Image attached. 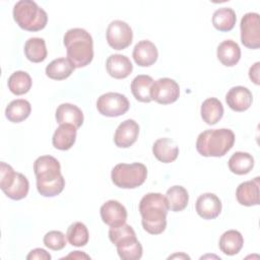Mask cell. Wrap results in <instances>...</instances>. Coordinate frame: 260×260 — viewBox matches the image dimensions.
<instances>
[{
  "mask_svg": "<svg viewBox=\"0 0 260 260\" xmlns=\"http://www.w3.org/2000/svg\"><path fill=\"white\" fill-rule=\"evenodd\" d=\"M38 192L44 197L59 195L65 187V179L61 174V166L51 155L39 156L34 162Z\"/></svg>",
  "mask_w": 260,
  "mask_h": 260,
  "instance_id": "obj_1",
  "label": "cell"
},
{
  "mask_svg": "<svg viewBox=\"0 0 260 260\" xmlns=\"http://www.w3.org/2000/svg\"><path fill=\"white\" fill-rule=\"evenodd\" d=\"M169 206L166 197L160 193H147L139 202L141 223L143 229L151 235H159L167 228Z\"/></svg>",
  "mask_w": 260,
  "mask_h": 260,
  "instance_id": "obj_2",
  "label": "cell"
},
{
  "mask_svg": "<svg viewBox=\"0 0 260 260\" xmlns=\"http://www.w3.org/2000/svg\"><path fill=\"white\" fill-rule=\"evenodd\" d=\"M67 51V59L75 68L88 65L93 58V42L90 34L84 28L68 29L63 38Z\"/></svg>",
  "mask_w": 260,
  "mask_h": 260,
  "instance_id": "obj_3",
  "label": "cell"
},
{
  "mask_svg": "<svg viewBox=\"0 0 260 260\" xmlns=\"http://www.w3.org/2000/svg\"><path fill=\"white\" fill-rule=\"evenodd\" d=\"M235 143L231 129H209L201 132L196 140V149L203 156L219 157L224 155Z\"/></svg>",
  "mask_w": 260,
  "mask_h": 260,
  "instance_id": "obj_4",
  "label": "cell"
},
{
  "mask_svg": "<svg viewBox=\"0 0 260 260\" xmlns=\"http://www.w3.org/2000/svg\"><path fill=\"white\" fill-rule=\"evenodd\" d=\"M13 19L19 27L28 31L43 29L48 22L47 12L32 0H19L13 6Z\"/></svg>",
  "mask_w": 260,
  "mask_h": 260,
  "instance_id": "obj_5",
  "label": "cell"
},
{
  "mask_svg": "<svg viewBox=\"0 0 260 260\" xmlns=\"http://www.w3.org/2000/svg\"><path fill=\"white\" fill-rule=\"evenodd\" d=\"M147 177V169L141 162L118 164L111 173L113 183L123 189H134L141 186Z\"/></svg>",
  "mask_w": 260,
  "mask_h": 260,
  "instance_id": "obj_6",
  "label": "cell"
},
{
  "mask_svg": "<svg viewBox=\"0 0 260 260\" xmlns=\"http://www.w3.org/2000/svg\"><path fill=\"white\" fill-rule=\"evenodd\" d=\"M0 188L12 200L26 197L29 189L28 180L21 173H16L11 166L2 161L0 164Z\"/></svg>",
  "mask_w": 260,
  "mask_h": 260,
  "instance_id": "obj_7",
  "label": "cell"
},
{
  "mask_svg": "<svg viewBox=\"0 0 260 260\" xmlns=\"http://www.w3.org/2000/svg\"><path fill=\"white\" fill-rule=\"evenodd\" d=\"M130 104L126 95L119 92H106L96 101V109L106 117H119L129 110Z\"/></svg>",
  "mask_w": 260,
  "mask_h": 260,
  "instance_id": "obj_8",
  "label": "cell"
},
{
  "mask_svg": "<svg viewBox=\"0 0 260 260\" xmlns=\"http://www.w3.org/2000/svg\"><path fill=\"white\" fill-rule=\"evenodd\" d=\"M133 31L130 25L123 20H113L107 28V42L115 50H124L130 46Z\"/></svg>",
  "mask_w": 260,
  "mask_h": 260,
  "instance_id": "obj_9",
  "label": "cell"
},
{
  "mask_svg": "<svg viewBox=\"0 0 260 260\" xmlns=\"http://www.w3.org/2000/svg\"><path fill=\"white\" fill-rule=\"evenodd\" d=\"M241 42L249 49L260 47V21L259 14L248 12L241 19Z\"/></svg>",
  "mask_w": 260,
  "mask_h": 260,
  "instance_id": "obj_10",
  "label": "cell"
},
{
  "mask_svg": "<svg viewBox=\"0 0 260 260\" xmlns=\"http://www.w3.org/2000/svg\"><path fill=\"white\" fill-rule=\"evenodd\" d=\"M151 100L160 105H169L175 103L180 95V86L172 78L162 77L155 80L150 91Z\"/></svg>",
  "mask_w": 260,
  "mask_h": 260,
  "instance_id": "obj_11",
  "label": "cell"
},
{
  "mask_svg": "<svg viewBox=\"0 0 260 260\" xmlns=\"http://www.w3.org/2000/svg\"><path fill=\"white\" fill-rule=\"evenodd\" d=\"M103 221L110 228L119 226L127 220V210L125 206L117 200L106 201L100 209Z\"/></svg>",
  "mask_w": 260,
  "mask_h": 260,
  "instance_id": "obj_12",
  "label": "cell"
},
{
  "mask_svg": "<svg viewBox=\"0 0 260 260\" xmlns=\"http://www.w3.org/2000/svg\"><path fill=\"white\" fill-rule=\"evenodd\" d=\"M139 125L133 119L123 121L116 129L114 135V142L118 147H130L138 138Z\"/></svg>",
  "mask_w": 260,
  "mask_h": 260,
  "instance_id": "obj_13",
  "label": "cell"
},
{
  "mask_svg": "<svg viewBox=\"0 0 260 260\" xmlns=\"http://www.w3.org/2000/svg\"><path fill=\"white\" fill-rule=\"evenodd\" d=\"M196 211L203 219H213L221 211V201L213 193H203L196 200Z\"/></svg>",
  "mask_w": 260,
  "mask_h": 260,
  "instance_id": "obj_14",
  "label": "cell"
},
{
  "mask_svg": "<svg viewBox=\"0 0 260 260\" xmlns=\"http://www.w3.org/2000/svg\"><path fill=\"white\" fill-rule=\"evenodd\" d=\"M228 106L236 112H244L250 108L253 102V95L249 88L238 85L232 87L225 94Z\"/></svg>",
  "mask_w": 260,
  "mask_h": 260,
  "instance_id": "obj_15",
  "label": "cell"
},
{
  "mask_svg": "<svg viewBox=\"0 0 260 260\" xmlns=\"http://www.w3.org/2000/svg\"><path fill=\"white\" fill-rule=\"evenodd\" d=\"M132 56L138 66L148 67L155 63L158 57V52L152 42L143 40L135 45Z\"/></svg>",
  "mask_w": 260,
  "mask_h": 260,
  "instance_id": "obj_16",
  "label": "cell"
},
{
  "mask_svg": "<svg viewBox=\"0 0 260 260\" xmlns=\"http://www.w3.org/2000/svg\"><path fill=\"white\" fill-rule=\"evenodd\" d=\"M106 68L110 76L116 79H123L131 74L133 65L127 56L113 54L108 57L106 61Z\"/></svg>",
  "mask_w": 260,
  "mask_h": 260,
  "instance_id": "obj_17",
  "label": "cell"
},
{
  "mask_svg": "<svg viewBox=\"0 0 260 260\" xmlns=\"http://www.w3.org/2000/svg\"><path fill=\"white\" fill-rule=\"evenodd\" d=\"M259 177H256L238 186L236 197L241 205L253 206L259 204Z\"/></svg>",
  "mask_w": 260,
  "mask_h": 260,
  "instance_id": "obj_18",
  "label": "cell"
},
{
  "mask_svg": "<svg viewBox=\"0 0 260 260\" xmlns=\"http://www.w3.org/2000/svg\"><path fill=\"white\" fill-rule=\"evenodd\" d=\"M55 116L59 125L71 124L76 128H79L83 124V113L77 106L73 104H61L57 108Z\"/></svg>",
  "mask_w": 260,
  "mask_h": 260,
  "instance_id": "obj_19",
  "label": "cell"
},
{
  "mask_svg": "<svg viewBox=\"0 0 260 260\" xmlns=\"http://www.w3.org/2000/svg\"><path fill=\"white\" fill-rule=\"evenodd\" d=\"M115 246L117 247L118 255L123 260H138L142 256V246L134 236H128L118 241Z\"/></svg>",
  "mask_w": 260,
  "mask_h": 260,
  "instance_id": "obj_20",
  "label": "cell"
},
{
  "mask_svg": "<svg viewBox=\"0 0 260 260\" xmlns=\"http://www.w3.org/2000/svg\"><path fill=\"white\" fill-rule=\"evenodd\" d=\"M77 128L71 124H62L55 130L52 143L53 146L60 150L70 149L76 140Z\"/></svg>",
  "mask_w": 260,
  "mask_h": 260,
  "instance_id": "obj_21",
  "label": "cell"
},
{
  "mask_svg": "<svg viewBox=\"0 0 260 260\" xmlns=\"http://www.w3.org/2000/svg\"><path fill=\"white\" fill-rule=\"evenodd\" d=\"M154 156L161 162L169 164L176 160L179 154V147L170 138L164 137L154 141L152 145Z\"/></svg>",
  "mask_w": 260,
  "mask_h": 260,
  "instance_id": "obj_22",
  "label": "cell"
},
{
  "mask_svg": "<svg viewBox=\"0 0 260 260\" xmlns=\"http://www.w3.org/2000/svg\"><path fill=\"white\" fill-rule=\"evenodd\" d=\"M216 55L222 65L232 67L240 61L241 49L233 40H225L218 45Z\"/></svg>",
  "mask_w": 260,
  "mask_h": 260,
  "instance_id": "obj_23",
  "label": "cell"
},
{
  "mask_svg": "<svg viewBox=\"0 0 260 260\" xmlns=\"http://www.w3.org/2000/svg\"><path fill=\"white\" fill-rule=\"evenodd\" d=\"M244 245V238L242 234L236 230L224 232L219 239V249L225 255L233 256L238 254Z\"/></svg>",
  "mask_w": 260,
  "mask_h": 260,
  "instance_id": "obj_24",
  "label": "cell"
},
{
  "mask_svg": "<svg viewBox=\"0 0 260 260\" xmlns=\"http://www.w3.org/2000/svg\"><path fill=\"white\" fill-rule=\"evenodd\" d=\"M154 80L151 76L140 74L137 75L131 82V91L134 98L142 103H149L151 102V87Z\"/></svg>",
  "mask_w": 260,
  "mask_h": 260,
  "instance_id": "obj_25",
  "label": "cell"
},
{
  "mask_svg": "<svg viewBox=\"0 0 260 260\" xmlns=\"http://www.w3.org/2000/svg\"><path fill=\"white\" fill-rule=\"evenodd\" d=\"M200 114L206 124L214 125L223 116V106L216 98H208L202 103Z\"/></svg>",
  "mask_w": 260,
  "mask_h": 260,
  "instance_id": "obj_26",
  "label": "cell"
},
{
  "mask_svg": "<svg viewBox=\"0 0 260 260\" xmlns=\"http://www.w3.org/2000/svg\"><path fill=\"white\" fill-rule=\"evenodd\" d=\"M75 67L67 58H57L46 67V75L54 80H63L69 77Z\"/></svg>",
  "mask_w": 260,
  "mask_h": 260,
  "instance_id": "obj_27",
  "label": "cell"
},
{
  "mask_svg": "<svg viewBox=\"0 0 260 260\" xmlns=\"http://www.w3.org/2000/svg\"><path fill=\"white\" fill-rule=\"evenodd\" d=\"M165 197L167 199L169 209H171L172 211H182L188 205L189 194L183 186L175 185L169 188Z\"/></svg>",
  "mask_w": 260,
  "mask_h": 260,
  "instance_id": "obj_28",
  "label": "cell"
},
{
  "mask_svg": "<svg viewBox=\"0 0 260 260\" xmlns=\"http://www.w3.org/2000/svg\"><path fill=\"white\" fill-rule=\"evenodd\" d=\"M31 111L29 102L26 100L18 99L10 102L5 109L6 118L12 123H19L25 120Z\"/></svg>",
  "mask_w": 260,
  "mask_h": 260,
  "instance_id": "obj_29",
  "label": "cell"
},
{
  "mask_svg": "<svg viewBox=\"0 0 260 260\" xmlns=\"http://www.w3.org/2000/svg\"><path fill=\"white\" fill-rule=\"evenodd\" d=\"M24 55L30 62H43L48 55L45 40L36 37L29 38L24 44Z\"/></svg>",
  "mask_w": 260,
  "mask_h": 260,
  "instance_id": "obj_30",
  "label": "cell"
},
{
  "mask_svg": "<svg viewBox=\"0 0 260 260\" xmlns=\"http://www.w3.org/2000/svg\"><path fill=\"white\" fill-rule=\"evenodd\" d=\"M236 12L230 7H221L214 11L212 24L219 31H230L236 24Z\"/></svg>",
  "mask_w": 260,
  "mask_h": 260,
  "instance_id": "obj_31",
  "label": "cell"
},
{
  "mask_svg": "<svg viewBox=\"0 0 260 260\" xmlns=\"http://www.w3.org/2000/svg\"><path fill=\"white\" fill-rule=\"evenodd\" d=\"M254 167V157L244 151L235 152L229 159V169L236 175L248 174Z\"/></svg>",
  "mask_w": 260,
  "mask_h": 260,
  "instance_id": "obj_32",
  "label": "cell"
},
{
  "mask_svg": "<svg viewBox=\"0 0 260 260\" xmlns=\"http://www.w3.org/2000/svg\"><path fill=\"white\" fill-rule=\"evenodd\" d=\"M31 78L25 71H15L8 78V88L16 95L26 93L31 87Z\"/></svg>",
  "mask_w": 260,
  "mask_h": 260,
  "instance_id": "obj_33",
  "label": "cell"
},
{
  "mask_svg": "<svg viewBox=\"0 0 260 260\" xmlns=\"http://www.w3.org/2000/svg\"><path fill=\"white\" fill-rule=\"evenodd\" d=\"M66 237L68 242L75 247H83L87 244L89 234L86 225L80 221H75L67 229Z\"/></svg>",
  "mask_w": 260,
  "mask_h": 260,
  "instance_id": "obj_34",
  "label": "cell"
},
{
  "mask_svg": "<svg viewBox=\"0 0 260 260\" xmlns=\"http://www.w3.org/2000/svg\"><path fill=\"white\" fill-rule=\"evenodd\" d=\"M44 244L47 248L60 251L66 246V238L65 235L60 231H50L44 236Z\"/></svg>",
  "mask_w": 260,
  "mask_h": 260,
  "instance_id": "obj_35",
  "label": "cell"
},
{
  "mask_svg": "<svg viewBox=\"0 0 260 260\" xmlns=\"http://www.w3.org/2000/svg\"><path fill=\"white\" fill-rule=\"evenodd\" d=\"M134 235H136V234H135L133 228L130 224H127L126 222L119 226L110 228V230H109V239L114 245L121 239L128 237V236H134Z\"/></svg>",
  "mask_w": 260,
  "mask_h": 260,
  "instance_id": "obj_36",
  "label": "cell"
},
{
  "mask_svg": "<svg viewBox=\"0 0 260 260\" xmlns=\"http://www.w3.org/2000/svg\"><path fill=\"white\" fill-rule=\"evenodd\" d=\"M27 260H34V259H38V260H50L51 259V255L44 249L42 248H36L34 250H31L28 255L26 256Z\"/></svg>",
  "mask_w": 260,
  "mask_h": 260,
  "instance_id": "obj_37",
  "label": "cell"
},
{
  "mask_svg": "<svg viewBox=\"0 0 260 260\" xmlns=\"http://www.w3.org/2000/svg\"><path fill=\"white\" fill-rule=\"evenodd\" d=\"M259 66H260V63L256 62L249 69V77L255 84L260 83V81H259Z\"/></svg>",
  "mask_w": 260,
  "mask_h": 260,
  "instance_id": "obj_38",
  "label": "cell"
},
{
  "mask_svg": "<svg viewBox=\"0 0 260 260\" xmlns=\"http://www.w3.org/2000/svg\"><path fill=\"white\" fill-rule=\"evenodd\" d=\"M66 259H69V258H73V259H89L90 257L80 251H73L72 253H70L68 256L65 257Z\"/></svg>",
  "mask_w": 260,
  "mask_h": 260,
  "instance_id": "obj_39",
  "label": "cell"
},
{
  "mask_svg": "<svg viewBox=\"0 0 260 260\" xmlns=\"http://www.w3.org/2000/svg\"><path fill=\"white\" fill-rule=\"evenodd\" d=\"M177 257H179V258L183 257V258L190 259V257H189V256H187V255H185V254H181V255H179V254H175V255H173V256H170V257H169V259H171V258H177Z\"/></svg>",
  "mask_w": 260,
  "mask_h": 260,
  "instance_id": "obj_40",
  "label": "cell"
}]
</instances>
